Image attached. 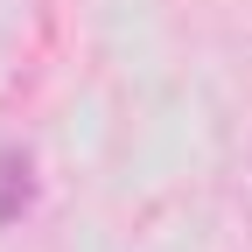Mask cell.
Wrapping results in <instances>:
<instances>
[{
	"mask_svg": "<svg viewBox=\"0 0 252 252\" xmlns=\"http://www.w3.org/2000/svg\"><path fill=\"white\" fill-rule=\"evenodd\" d=\"M35 203V168H28V154H0V224H14V217Z\"/></svg>",
	"mask_w": 252,
	"mask_h": 252,
	"instance_id": "cell-1",
	"label": "cell"
}]
</instances>
